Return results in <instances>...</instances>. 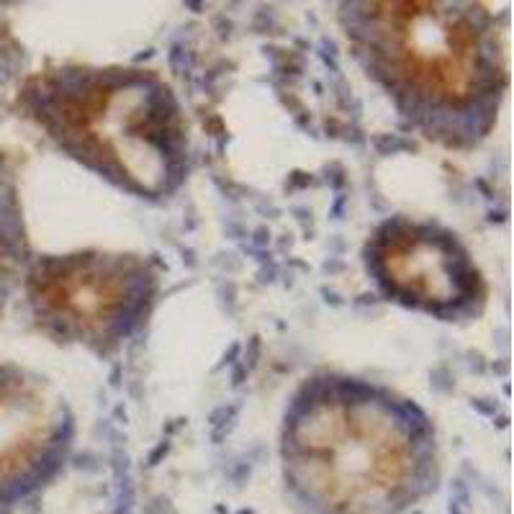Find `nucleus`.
I'll return each mask as SVG.
<instances>
[{
    "mask_svg": "<svg viewBox=\"0 0 514 514\" xmlns=\"http://www.w3.org/2000/svg\"><path fill=\"white\" fill-rule=\"evenodd\" d=\"M278 455L293 514H409L443 476L435 422L420 404L337 371L291 394Z\"/></svg>",
    "mask_w": 514,
    "mask_h": 514,
    "instance_id": "nucleus-1",
    "label": "nucleus"
},
{
    "mask_svg": "<svg viewBox=\"0 0 514 514\" xmlns=\"http://www.w3.org/2000/svg\"><path fill=\"white\" fill-rule=\"evenodd\" d=\"M337 24L350 55L424 139L468 152L497 129L504 103V34L471 0H348Z\"/></svg>",
    "mask_w": 514,
    "mask_h": 514,
    "instance_id": "nucleus-2",
    "label": "nucleus"
},
{
    "mask_svg": "<svg viewBox=\"0 0 514 514\" xmlns=\"http://www.w3.org/2000/svg\"><path fill=\"white\" fill-rule=\"evenodd\" d=\"M18 108L64 157L131 198L159 204L188 180L185 108L155 70L52 64L24 80Z\"/></svg>",
    "mask_w": 514,
    "mask_h": 514,
    "instance_id": "nucleus-3",
    "label": "nucleus"
},
{
    "mask_svg": "<svg viewBox=\"0 0 514 514\" xmlns=\"http://www.w3.org/2000/svg\"><path fill=\"white\" fill-rule=\"evenodd\" d=\"M162 273L150 257L124 250H70L34 255L21 296L31 324L62 348L108 360L152 319Z\"/></svg>",
    "mask_w": 514,
    "mask_h": 514,
    "instance_id": "nucleus-4",
    "label": "nucleus"
},
{
    "mask_svg": "<svg viewBox=\"0 0 514 514\" xmlns=\"http://www.w3.org/2000/svg\"><path fill=\"white\" fill-rule=\"evenodd\" d=\"M363 268L388 304L445 324L476 322L489 301L471 247L435 219L396 214L378 222L363 245Z\"/></svg>",
    "mask_w": 514,
    "mask_h": 514,
    "instance_id": "nucleus-5",
    "label": "nucleus"
},
{
    "mask_svg": "<svg viewBox=\"0 0 514 514\" xmlns=\"http://www.w3.org/2000/svg\"><path fill=\"white\" fill-rule=\"evenodd\" d=\"M78 420L67 396L41 373L0 365V509L57 481L75 448Z\"/></svg>",
    "mask_w": 514,
    "mask_h": 514,
    "instance_id": "nucleus-6",
    "label": "nucleus"
},
{
    "mask_svg": "<svg viewBox=\"0 0 514 514\" xmlns=\"http://www.w3.org/2000/svg\"><path fill=\"white\" fill-rule=\"evenodd\" d=\"M34 257L16 170L0 150V314L21 293L26 268Z\"/></svg>",
    "mask_w": 514,
    "mask_h": 514,
    "instance_id": "nucleus-7",
    "label": "nucleus"
}]
</instances>
